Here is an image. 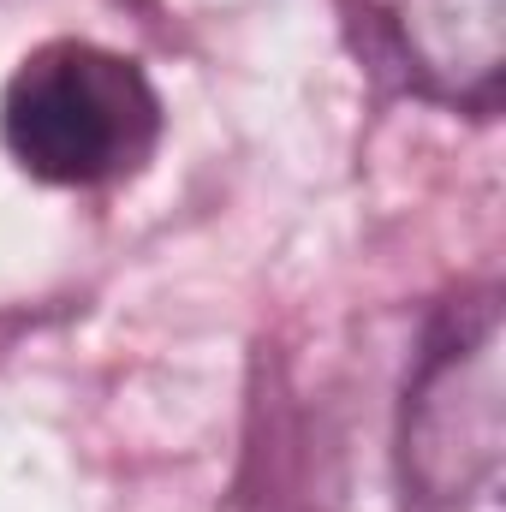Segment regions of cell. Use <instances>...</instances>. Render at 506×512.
I'll use <instances>...</instances> for the list:
<instances>
[{
  "instance_id": "1",
  "label": "cell",
  "mask_w": 506,
  "mask_h": 512,
  "mask_svg": "<svg viewBox=\"0 0 506 512\" xmlns=\"http://www.w3.org/2000/svg\"><path fill=\"white\" fill-rule=\"evenodd\" d=\"M161 137V96L143 66L96 42H48L24 54L0 96L6 155L66 191L114 185L149 161Z\"/></svg>"
},
{
  "instance_id": "2",
  "label": "cell",
  "mask_w": 506,
  "mask_h": 512,
  "mask_svg": "<svg viewBox=\"0 0 506 512\" xmlns=\"http://www.w3.org/2000/svg\"><path fill=\"white\" fill-rule=\"evenodd\" d=\"M405 489L423 507L495 501L501 483V316L495 298L459 310L423 352L399 417Z\"/></svg>"
},
{
  "instance_id": "3",
  "label": "cell",
  "mask_w": 506,
  "mask_h": 512,
  "mask_svg": "<svg viewBox=\"0 0 506 512\" xmlns=\"http://www.w3.org/2000/svg\"><path fill=\"white\" fill-rule=\"evenodd\" d=\"M405 72L459 108H495L506 60V0H381Z\"/></svg>"
}]
</instances>
